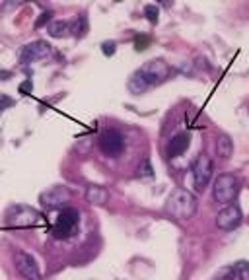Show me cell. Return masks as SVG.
<instances>
[{
	"label": "cell",
	"mask_w": 249,
	"mask_h": 280,
	"mask_svg": "<svg viewBox=\"0 0 249 280\" xmlns=\"http://www.w3.org/2000/svg\"><path fill=\"white\" fill-rule=\"evenodd\" d=\"M166 212L175 220H189L197 212V197L187 189H175L167 197Z\"/></svg>",
	"instance_id": "1"
},
{
	"label": "cell",
	"mask_w": 249,
	"mask_h": 280,
	"mask_svg": "<svg viewBox=\"0 0 249 280\" xmlns=\"http://www.w3.org/2000/svg\"><path fill=\"white\" fill-rule=\"evenodd\" d=\"M80 226V212L76 208H62L56 216L55 226L51 228V233L56 239H68L76 233V229Z\"/></svg>",
	"instance_id": "2"
},
{
	"label": "cell",
	"mask_w": 249,
	"mask_h": 280,
	"mask_svg": "<svg viewBox=\"0 0 249 280\" xmlns=\"http://www.w3.org/2000/svg\"><path fill=\"white\" fill-rule=\"evenodd\" d=\"M238 191H240V181L236 175H230V173H222L214 181V187H212V197L218 204H228L234 203V199L238 197Z\"/></svg>",
	"instance_id": "3"
},
{
	"label": "cell",
	"mask_w": 249,
	"mask_h": 280,
	"mask_svg": "<svg viewBox=\"0 0 249 280\" xmlns=\"http://www.w3.org/2000/svg\"><path fill=\"white\" fill-rule=\"evenodd\" d=\"M6 222L10 228H35L41 224V214L31 206L20 204V206L10 208Z\"/></svg>",
	"instance_id": "4"
},
{
	"label": "cell",
	"mask_w": 249,
	"mask_h": 280,
	"mask_svg": "<svg viewBox=\"0 0 249 280\" xmlns=\"http://www.w3.org/2000/svg\"><path fill=\"white\" fill-rule=\"evenodd\" d=\"M100 150L105 154V156H109V158L121 156L123 150H125V136L119 130H115V128L105 130L100 136Z\"/></svg>",
	"instance_id": "5"
},
{
	"label": "cell",
	"mask_w": 249,
	"mask_h": 280,
	"mask_svg": "<svg viewBox=\"0 0 249 280\" xmlns=\"http://www.w3.org/2000/svg\"><path fill=\"white\" fill-rule=\"evenodd\" d=\"M14 267L20 277L26 280H41V271L37 267V261L26 251H16L14 255Z\"/></svg>",
	"instance_id": "6"
},
{
	"label": "cell",
	"mask_w": 249,
	"mask_h": 280,
	"mask_svg": "<svg viewBox=\"0 0 249 280\" xmlns=\"http://www.w3.org/2000/svg\"><path fill=\"white\" fill-rule=\"evenodd\" d=\"M140 74L146 78V82L152 86V84L164 82V80L169 76V66H167L166 60L154 58V60H148V62L140 68Z\"/></svg>",
	"instance_id": "7"
},
{
	"label": "cell",
	"mask_w": 249,
	"mask_h": 280,
	"mask_svg": "<svg viewBox=\"0 0 249 280\" xmlns=\"http://www.w3.org/2000/svg\"><path fill=\"white\" fill-rule=\"evenodd\" d=\"M212 177V162L208 156L200 154L193 164V179H195V187L197 189H204L208 185V181Z\"/></svg>",
	"instance_id": "8"
},
{
	"label": "cell",
	"mask_w": 249,
	"mask_h": 280,
	"mask_svg": "<svg viewBox=\"0 0 249 280\" xmlns=\"http://www.w3.org/2000/svg\"><path fill=\"white\" fill-rule=\"evenodd\" d=\"M242 210H240V206H236V204H228L224 210L218 212V216H216V226L220 229H226V231H230V229H236L240 224H242Z\"/></svg>",
	"instance_id": "9"
},
{
	"label": "cell",
	"mask_w": 249,
	"mask_h": 280,
	"mask_svg": "<svg viewBox=\"0 0 249 280\" xmlns=\"http://www.w3.org/2000/svg\"><path fill=\"white\" fill-rule=\"evenodd\" d=\"M51 55V45L45 43V41H35V43H29L22 49L20 55V62L28 64V62H35V60H43Z\"/></svg>",
	"instance_id": "10"
},
{
	"label": "cell",
	"mask_w": 249,
	"mask_h": 280,
	"mask_svg": "<svg viewBox=\"0 0 249 280\" xmlns=\"http://www.w3.org/2000/svg\"><path fill=\"white\" fill-rule=\"evenodd\" d=\"M68 201H70V191L66 187H53L41 195V204L45 208H58Z\"/></svg>",
	"instance_id": "11"
},
{
	"label": "cell",
	"mask_w": 249,
	"mask_h": 280,
	"mask_svg": "<svg viewBox=\"0 0 249 280\" xmlns=\"http://www.w3.org/2000/svg\"><path fill=\"white\" fill-rule=\"evenodd\" d=\"M189 140H191V136H189L187 132L175 134V136L169 140V144H167V148H166L167 158H179L181 154L189 148Z\"/></svg>",
	"instance_id": "12"
},
{
	"label": "cell",
	"mask_w": 249,
	"mask_h": 280,
	"mask_svg": "<svg viewBox=\"0 0 249 280\" xmlns=\"http://www.w3.org/2000/svg\"><path fill=\"white\" fill-rule=\"evenodd\" d=\"M86 201L92 204H105L109 201V193L100 185H90L86 189Z\"/></svg>",
	"instance_id": "13"
},
{
	"label": "cell",
	"mask_w": 249,
	"mask_h": 280,
	"mask_svg": "<svg viewBox=\"0 0 249 280\" xmlns=\"http://www.w3.org/2000/svg\"><path fill=\"white\" fill-rule=\"evenodd\" d=\"M216 152L220 158L224 160H228L232 154H234V142H232V138L228 136V134H220L218 138H216Z\"/></svg>",
	"instance_id": "14"
},
{
	"label": "cell",
	"mask_w": 249,
	"mask_h": 280,
	"mask_svg": "<svg viewBox=\"0 0 249 280\" xmlns=\"http://www.w3.org/2000/svg\"><path fill=\"white\" fill-rule=\"evenodd\" d=\"M148 86H150V84L146 82V78L140 74V70L135 72V74L131 76V80H129V90H131V94H137V96H139V94H144V92L148 90Z\"/></svg>",
	"instance_id": "15"
},
{
	"label": "cell",
	"mask_w": 249,
	"mask_h": 280,
	"mask_svg": "<svg viewBox=\"0 0 249 280\" xmlns=\"http://www.w3.org/2000/svg\"><path fill=\"white\" fill-rule=\"evenodd\" d=\"M70 31H72L70 22H62V20H58V22H53V24L49 26V35H51V37H55V39L66 37Z\"/></svg>",
	"instance_id": "16"
},
{
	"label": "cell",
	"mask_w": 249,
	"mask_h": 280,
	"mask_svg": "<svg viewBox=\"0 0 249 280\" xmlns=\"http://www.w3.org/2000/svg\"><path fill=\"white\" fill-rule=\"evenodd\" d=\"M144 16L150 24H158V16H160V10L156 4H146L144 6Z\"/></svg>",
	"instance_id": "17"
},
{
	"label": "cell",
	"mask_w": 249,
	"mask_h": 280,
	"mask_svg": "<svg viewBox=\"0 0 249 280\" xmlns=\"http://www.w3.org/2000/svg\"><path fill=\"white\" fill-rule=\"evenodd\" d=\"M234 269H236V275L240 277V280H249V263L240 261L238 265H234Z\"/></svg>",
	"instance_id": "18"
},
{
	"label": "cell",
	"mask_w": 249,
	"mask_h": 280,
	"mask_svg": "<svg viewBox=\"0 0 249 280\" xmlns=\"http://www.w3.org/2000/svg\"><path fill=\"white\" fill-rule=\"evenodd\" d=\"M139 175L140 177H152L154 175V169H152V166H150V160L146 158V160H142V164L139 166Z\"/></svg>",
	"instance_id": "19"
},
{
	"label": "cell",
	"mask_w": 249,
	"mask_h": 280,
	"mask_svg": "<svg viewBox=\"0 0 249 280\" xmlns=\"http://www.w3.org/2000/svg\"><path fill=\"white\" fill-rule=\"evenodd\" d=\"M86 29H88V26H86V18L80 16V18H78V22H74L72 31H74V35H80V37H82L84 33H86Z\"/></svg>",
	"instance_id": "20"
},
{
	"label": "cell",
	"mask_w": 249,
	"mask_h": 280,
	"mask_svg": "<svg viewBox=\"0 0 249 280\" xmlns=\"http://www.w3.org/2000/svg\"><path fill=\"white\" fill-rule=\"evenodd\" d=\"M117 51V43L115 41H105L103 45H101V53L105 55V56H113Z\"/></svg>",
	"instance_id": "21"
},
{
	"label": "cell",
	"mask_w": 249,
	"mask_h": 280,
	"mask_svg": "<svg viewBox=\"0 0 249 280\" xmlns=\"http://www.w3.org/2000/svg\"><path fill=\"white\" fill-rule=\"evenodd\" d=\"M18 92H20L22 96H29V94L33 92V84H31V80H26L24 84H20V88H18Z\"/></svg>",
	"instance_id": "22"
},
{
	"label": "cell",
	"mask_w": 249,
	"mask_h": 280,
	"mask_svg": "<svg viewBox=\"0 0 249 280\" xmlns=\"http://www.w3.org/2000/svg\"><path fill=\"white\" fill-rule=\"evenodd\" d=\"M51 16H53V14H51V12H45V14H43V16H41V20H39V22H37V26H43V24H45V22H47V20H49V18H51Z\"/></svg>",
	"instance_id": "23"
},
{
	"label": "cell",
	"mask_w": 249,
	"mask_h": 280,
	"mask_svg": "<svg viewBox=\"0 0 249 280\" xmlns=\"http://www.w3.org/2000/svg\"><path fill=\"white\" fill-rule=\"evenodd\" d=\"M144 43H146V39H142V41L137 39V51H144V49H146V47H144Z\"/></svg>",
	"instance_id": "24"
},
{
	"label": "cell",
	"mask_w": 249,
	"mask_h": 280,
	"mask_svg": "<svg viewBox=\"0 0 249 280\" xmlns=\"http://www.w3.org/2000/svg\"><path fill=\"white\" fill-rule=\"evenodd\" d=\"M0 76H2L0 80H8V78L12 76V74H10V72H6V70H0Z\"/></svg>",
	"instance_id": "25"
},
{
	"label": "cell",
	"mask_w": 249,
	"mask_h": 280,
	"mask_svg": "<svg viewBox=\"0 0 249 280\" xmlns=\"http://www.w3.org/2000/svg\"><path fill=\"white\" fill-rule=\"evenodd\" d=\"M2 113H4V105L0 103V115H2Z\"/></svg>",
	"instance_id": "26"
},
{
	"label": "cell",
	"mask_w": 249,
	"mask_h": 280,
	"mask_svg": "<svg viewBox=\"0 0 249 280\" xmlns=\"http://www.w3.org/2000/svg\"><path fill=\"white\" fill-rule=\"evenodd\" d=\"M222 280H234V279H222Z\"/></svg>",
	"instance_id": "27"
}]
</instances>
